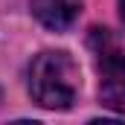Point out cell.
<instances>
[{"label": "cell", "mask_w": 125, "mask_h": 125, "mask_svg": "<svg viewBox=\"0 0 125 125\" xmlns=\"http://www.w3.org/2000/svg\"><path fill=\"white\" fill-rule=\"evenodd\" d=\"M90 50L99 70V102L125 116V55L108 29L90 32Z\"/></svg>", "instance_id": "obj_2"}, {"label": "cell", "mask_w": 125, "mask_h": 125, "mask_svg": "<svg viewBox=\"0 0 125 125\" xmlns=\"http://www.w3.org/2000/svg\"><path fill=\"white\" fill-rule=\"evenodd\" d=\"M119 3H122V21H125V0H119Z\"/></svg>", "instance_id": "obj_4"}, {"label": "cell", "mask_w": 125, "mask_h": 125, "mask_svg": "<svg viewBox=\"0 0 125 125\" xmlns=\"http://www.w3.org/2000/svg\"><path fill=\"white\" fill-rule=\"evenodd\" d=\"M29 93L41 108L64 111L79 96V67L67 52H41L29 67Z\"/></svg>", "instance_id": "obj_1"}, {"label": "cell", "mask_w": 125, "mask_h": 125, "mask_svg": "<svg viewBox=\"0 0 125 125\" xmlns=\"http://www.w3.org/2000/svg\"><path fill=\"white\" fill-rule=\"evenodd\" d=\"M82 0H32V15L47 29L61 32L79 18Z\"/></svg>", "instance_id": "obj_3"}]
</instances>
